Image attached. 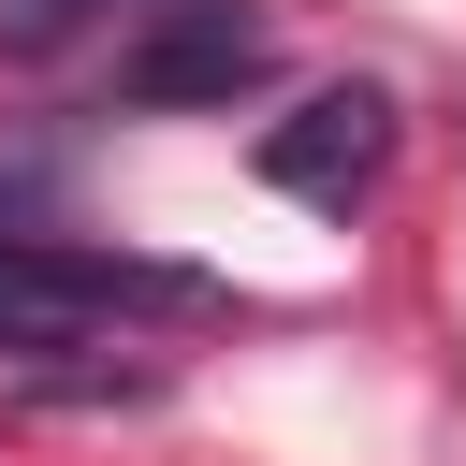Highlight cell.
Here are the masks:
<instances>
[{"instance_id":"7a4b0ae2","label":"cell","mask_w":466,"mask_h":466,"mask_svg":"<svg viewBox=\"0 0 466 466\" xmlns=\"http://www.w3.org/2000/svg\"><path fill=\"white\" fill-rule=\"evenodd\" d=\"M277 73V29L248 0H146V29L102 73V116H233Z\"/></svg>"},{"instance_id":"277c9868","label":"cell","mask_w":466,"mask_h":466,"mask_svg":"<svg viewBox=\"0 0 466 466\" xmlns=\"http://www.w3.org/2000/svg\"><path fill=\"white\" fill-rule=\"evenodd\" d=\"M87 29H116V0H0V58H15V73H44V58H73Z\"/></svg>"},{"instance_id":"6da1fadb","label":"cell","mask_w":466,"mask_h":466,"mask_svg":"<svg viewBox=\"0 0 466 466\" xmlns=\"http://www.w3.org/2000/svg\"><path fill=\"white\" fill-rule=\"evenodd\" d=\"M116 320H233V291L204 262H146V248H73L29 204H0V364H58Z\"/></svg>"},{"instance_id":"3957f363","label":"cell","mask_w":466,"mask_h":466,"mask_svg":"<svg viewBox=\"0 0 466 466\" xmlns=\"http://www.w3.org/2000/svg\"><path fill=\"white\" fill-rule=\"evenodd\" d=\"M379 175H393V87H364V73L262 131V189H291V204H364Z\"/></svg>"}]
</instances>
